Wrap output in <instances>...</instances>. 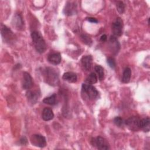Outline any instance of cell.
<instances>
[{
	"label": "cell",
	"mask_w": 150,
	"mask_h": 150,
	"mask_svg": "<svg viewBox=\"0 0 150 150\" xmlns=\"http://www.w3.org/2000/svg\"><path fill=\"white\" fill-rule=\"evenodd\" d=\"M107 39V37L106 35H103L101 37H100V40L101 42H105Z\"/></svg>",
	"instance_id": "29"
},
{
	"label": "cell",
	"mask_w": 150,
	"mask_h": 150,
	"mask_svg": "<svg viewBox=\"0 0 150 150\" xmlns=\"http://www.w3.org/2000/svg\"><path fill=\"white\" fill-rule=\"evenodd\" d=\"M117 9L120 14H122L125 11V5L122 1H118L117 4Z\"/></svg>",
	"instance_id": "23"
},
{
	"label": "cell",
	"mask_w": 150,
	"mask_h": 150,
	"mask_svg": "<svg viewBox=\"0 0 150 150\" xmlns=\"http://www.w3.org/2000/svg\"><path fill=\"white\" fill-rule=\"evenodd\" d=\"M31 37L36 50L39 53H44L46 50V44L41 33L38 31H33L31 33Z\"/></svg>",
	"instance_id": "2"
},
{
	"label": "cell",
	"mask_w": 150,
	"mask_h": 150,
	"mask_svg": "<svg viewBox=\"0 0 150 150\" xmlns=\"http://www.w3.org/2000/svg\"><path fill=\"white\" fill-rule=\"evenodd\" d=\"M43 77L45 81L50 86H55L59 84V73L53 67H46L43 71Z\"/></svg>",
	"instance_id": "1"
},
{
	"label": "cell",
	"mask_w": 150,
	"mask_h": 150,
	"mask_svg": "<svg viewBox=\"0 0 150 150\" xmlns=\"http://www.w3.org/2000/svg\"><path fill=\"white\" fill-rule=\"evenodd\" d=\"M12 25L17 29H21L23 26V21L21 14L16 13L12 21Z\"/></svg>",
	"instance_id": "11"
},
{
	"label": "cell",
	"mask_w": 150,
	"mask_h": 150,
	"mask_svg": "<svg viewBox=\"0 0 150 150\" xmlns=\"http://www.w3.org/2000/svg\"><path fill=\"white\" fill-rule=\"evenodd\" d=\"M62 78L63 80L69 83H75L77 81V77L76 74L73 72H66L63 74Z\"/></svg>",
	"instance_id": "16"
},
{
	"label": "cell",
	"mask_w": 150,
	"mask_h": 150,
	"mask_svg": "<svg viewBox=\"0 0 150 150\" xmlns=\"http://www.w3.org/2000/svg\"><path fill=\"white\" fill-rule=\"evenodd\" d=\"M139 118L136 116H132L128 118L125 122L124 124L127 125V127L131 130L136 131L138 130L139 127Z\"/></svg>",
	"instance_id": "7"
},
{
	"label": "cell",
	"mask_w": 150,
	"mask_h": 150,
	"mask_svg": "<svg viewBox=\"0 0 150 150\" xmlns=\"http://www.w3.org/2000/svg\"><path fill=\"white\" fill-rule=\"evenodd\" d=\"M31 144L35 146L43 148L46 145V138L40 134H33L30 137Z\"/></svg>",
	"instance_id": "6"
},
{
	"label": "cell",
	"mask_w": 150,
	"mask_h": 150,
	"mask_svg": "<svg viewBox=\"0 0 150 150\" xmlns=\"http://www.w3.org/2000/svg\"><path fill=\"white\" fill-rule=\"evenodd\" d=\"M91 144L93 146L97 147V149L100 150H108L110 149V145L108 141L101 136L93 138L91 139Z\"/></svg>",
	"instance_id": "3"
},
{
	"label": "cell",
	"mask_w": 150,
	"mask_h": 150,
	"mask_svg": "<svg viewBox=\"0 0 150 150\" xmlns=\"http://www.w3.org/2000/svg\"><path fill=\"white\" fill-rule=\"evenodd\" d=\"M131 70L130 68L129 67H126L122 74V81L124 83H127L129 81L130 79H131Z\"/></svg>",
	"instance_id": "19"
},
{
	"label": "cell",
	"mask_w": 150,
	"mask_h": 150,
	"mask_svg": "<svg viewBox=\"0 0 150 150\" xmlns=\"http://www.w3.org/2000/svg\"><path fill=\"white\" fill-rule=\"evenodd\" d=\"M76 5L71 2H67L65 5L64 9V13L66 15L70 16L73 14H74L76 12L77 8H76Z\"/></svg>",
	"instance_id": "13"
},
{
	"label": "cell",
	"mask_w": 150,
	"mask_h": 150,
	"mask_svg": "<svg viewBox=\"0 0 150 150\" xmlns=\"http://www.w3.org/2000/svg\"><path fill=\"white\" fill-rule=\"evenodd\" d=\"M92 61H93V57L91 55L84 56L81 59V65L83 66V68L87 71L90 70L91 68Z\"/></svg>",
	"instance_id": "12"
},
{
	"label": "cell",
	"mask_w": 150,
	"mask_h": 150,
	"mask_svg": "<svg viewBox=\"0 0 150 150\" xmlns=\"http://www.w3.org/2000/svg\"><path fill=\"white\" fill-rule=\"evenodd\" d=\"M82 91L91 100L97 98L99 94L98 91L94 86L87 84H83Z\"/></svg>",
	"instance_id": "4"
},
{
	"label": "cell",
	"mask_w": 150,
	"mask_h": 150,
	"mask_svg": "<svg viewBox=\"0 0 150 150\" xmlns=\"http://www.w3.org/2000/svg\"><path fill=\"white\" fill-rule=\"evenodd\" d=\"M110 47L112 48V50L115 52L116 53L118 52L119 49H120V44L116 38L114 36H111L110 38Z\"/></svg>",
	"instance_id": "18"
},
{
	"label": "cell",
	"mask_w": 150,
	"mask_h": 150,
	"mask_svg": "<svg viewBox=\"0 0 150 150\" xmlns=\"http://www.w3.org/2000/svg\"><path fill=\"white\" fill-rule=\"evenodd\" d=\"M122 21L120 18H117L112 24V32L115 36H120L122 33Z\"/></svg>",
	"instance_id": "8"
},
{
	"label": "cell",
	"mask_w": 150,
	"mask_h": 150,
	"mask_svg": "<svg viewBox=\"0 0 150 150\" xmlns=\"http://www.w3.org/2000/svg\"><path fill=\"white\" fill-rule=\"evenodd\" d=\"M107 64H108V66L111 69H114L115 67L116 63H115V61L114 58L110 57H108L107 59Z\"/></svg>",
	"instance_id": "26"
},
{
	"label": "cell",
	"mask_w": 150,
	"mask_h": 150,
	"mask_svg": "<svg viewBox=\"0 0 150 150\" xmlns=\"http://www.w3.org/2000/svg\"><path fill=\"white\" fill-rule=\"evenodd\" d=\"M94 69L98 74L99 80L100 81L103 80L104 79V69L103 68V67H101L100 65H96L94 67Z\"/></svg>",
	"instance_id": "22"
},
{
	"label": "cell",
	"mask_w": 150,
	"mask_h": 150,
	"mask_svg": "<svg viewBox=\"0 0 150 150\" xmlns=\"http://www.w3.org/2000/svg\"><path fill=\"white\" fill-rule=\"evenodd\" d=\"M87 20L90 22H92V23H97L98 22V21L97 19L94 18H92V17H89V18H87Z\"/></svg>",
	"instance_id": "28"
},
{
	"label": "cell",
	"mask_w": 150,
	"mask_h": 150,
	"mask_svg": "<svg viewBox=\"0 0 150 150\" xmlns=\"http://www.w3.org/2000/svg\"><path fill=\"white\" fill-rule=\"evenodd\" d=\"M81 40L83 42V43H84L86 45H90L92 43V40L91 38L86 35H81Z\"/></svg>",
	"instance_id": "25"
},
{
	"label": "cell",
	"mask_w": 150,
	"mask_h": 150,
	"mask_svg": "<svg viewBox=\"0 0 150 150\" xmlns=\"http://www.w3.org/2000/svg\"><path fill=\"white\" fill-rule=\"evenodd\" d=\"M32 86L33 81L30 74L28 72H24L23 73V88L25 90H29L32 87Z\"/></svg>",
	"instance_id": "10"
},
{
	"label": "cell",
	"mask_w": 150,
	"mask_h": 150,
	"mask_svg": "<svg viewBox=\"0 0 150 150\" xmlns=\"http://www.w3.org/2000/svg\"><path fill=\"white\" fill-rule=\"evenodd\" d=\"M43 103L49 105H55L56 104V94H53L51 96L45 97L43 100Z\"/></svg>",
	"instance_id": "20"
},
{
	"label": "cell",
	"mask_w": 150,
	"mask_h": 150,
	"mask_svg": "<svg viewBox=\"0 0 150 150\" xmlns=\"http://www.w3.org/2000/svg\"><path fill=\"white\" fill-rule=\"evenodd\" d=\"M97 81V77L94 73H90L85 80L86 83L90 85L95 84Z\"/></svg>",
	"instance_id": "21"
},
{
	"label": "cell",
	"mask_w": 150,
	"mask_h": 150,
	"mask_svg": "<svg viewBox=\"0 0 150 150\" xmlns=\"http://www.w3.org/2000/svg\"><path fill=\"white\" fill-rule=\"evenodd\" d=\"M124 121L121 117H115L114 119V124L118 127H122L124 124Z\"/></svg>",
	"instance_id": "24"
},
{
	"label": "cell",
	"mask_w": 150,
	"mask_h": 150,
	"mask_svg": "<svg viewBox=\"0 0 150 150\" xmlns=\"http://www.w3.org/2000/svg\"><path fill=\"white\" fill-rule=\"evenodd\" d=\"M1 31L2 39L5 42L10 43L14 40L15 38L14 34L13 33L12 31L6 26L1 24Z\"/></svg>",
	"instance_id": "5"
},
{
	"label": "cell",
	"mask_w": 150,
	"mask_h": 150,
	"mask_svg": "<svg viewBox=\"0 0 150 150\" xmlns=\"http://www.w3.org/2000/svg\"><path fill=\"white\" fill-rule=\"evenodd\" d=\"M40 91L39 90H29L26 93V98L28 102L31 104L34 105L37 103L40 97Z\"/></svg>",
	"instance_id": "9"
},
{
	"label": "cell",
	"mask_w": 150,
	"mask_h": 150,
	"mask_svg": "<svg viewBox=\"0 0 150 150\" xmlns=\"http://www.w3.org/2000/svg\"><path fill=\"white\" fill-rule=\"evenodd\" d=\"M47 60L49 63L52 64L57 65L61 62L62 57L59 53H52L49 54L47 57Z\"/></svg>",
	"instance_id": "14"
},
{
	"label": "cell",
	"mask_w": 150,
	"mask_h": 150,
	"mask_svg": "<svg viewBox=\"0 0 150 150\" xmlns=\"http://www.w3.org/2000/svg\"><path fill=\"white\" fill-rule=\"evenodd\" d=\"M42 117L45 121H49L53 118L54 114L52 109L48 107H45L42 111Z\"/></svg>",
	"instance_id": "15"
},
{
	"label": "cell",
	"mask_w": 150,
	"mask_h": 150,
	"mask_svg": "<svg viewBox=\"0 0 150 150\" xmlns=\"http://www.w3.org/2000/svg\"><path fill=\"white\" fill-rule=\"evenodd\" d=\"M19 142L22 145H26L28 144V139L25 136H23L20 139Z\"/></svg>",
	"instance_id": "27"
},
{
	"label": "cell",
	"mask_w": 150,
	"mask_h": 150,
	"mask_svg": "<svg viewBox=\"0 0 150 150\" xmlns=\"http://www.w3.org/2000/svg\"><path fill=\"white\" fill-rule=\"evenodd\" d=\"M149 123L150 120L148 117L139 120V127L140 129H142L145 132H148L149 131Z\"/></svg>",
	"instance_id": "17"
}]
</instances>
